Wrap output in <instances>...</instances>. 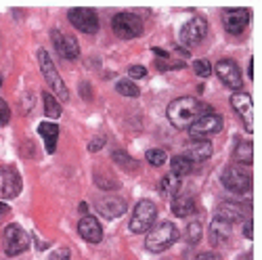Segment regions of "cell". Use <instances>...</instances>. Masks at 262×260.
<instances>
[{
	"label": "cell",
	"mask_w": 262,
	"mask_h": 260,
	"mask_svg": "<svg viewBox=\"0 0 262 260\" xmlns=\"http://www.w3.org/2000/svg\"><path fill=\"white\" fill-rule=\"evenodd\" d=\"M206 114H212V107L202 103L195 97H179L168 105V120L174 128H179V130L189 128L195 120L206 116Z\"/></svg>",
	"instance_id": "obj_1"
},
{
	"label": "cell",
	"mask_w": 262,
	"mask_h": 260,
	"mask_svg": "<svg viewBox=\"0 0 262 260\" xmlns=\"http://www.w3.org/2000/svg\"><path fill=\"white\" fill-rule=\"evenodd\" d=\"M177 240H179V229H177V225L164 221V223H160V225L151 227L145 246H147L149 252L158 254V252H164V250H168L170 246H174V242H177Z\"/></svg>",
	"instance_id": "obj_2"
},
{
	"label": "cell",
	"mask_w": 262,
	"mask_h": 260,
	"mask_svg": "<svg viewBox=\"0 0 262 260\" xmlns=\"http://www.w3.org/2000/svg\"><path fill=\"white\" fill-rule=\"evenodd\" d=\"M38 63H40V72L45 74V80L49 82V86L55 91V95H57L61 101H68V99H70L68 86H65V82H63V78L59 76V72H57V68H55L51 55H49L45 49L38 51Z\"/></svg>",
	"instance_id": "obj_3"
},
{
	"label": "cell",
	"mask_w": 262,
	"mask_h": 260,
	"mask_svg": "<svg viewBox=\"0 0 262 260\" xmlns=\"http://www.w3.org/2000/svg\"><path fill=\"white\" fill-rule=\"evenodd\" d=\"M156 219H158V206L151 200H141L133 212V219H130V231L145 233L156 225Z\"/></svg>",
	"instance_id": "obj_4"
},
{
	"label": "cell",
	"mask_w": 262,
	"mask_h": 260,
	"mask_svg": "<svg viewBox=\"0 0 262 260\" xmlns=\"http://www.w3.org/2000/svg\"><path fill=\"white\" fill-rule=\"evenodd\" d=\"M221 181L225 185V189L233 191V193H250L252 191V175L248 170H244L242 166H227L221 175Z\"/></svg>",
	"instance_id": "obj_5"
},
{
	"label": "cell",
	"mask_w": 262,
	"mask_h": 260,
	"mask_svg": "<svg viewBox=\"0 0 262 260\" xmlns=\"http://www.w3.org/2000/svg\"><path fill=\"white\" fill-rule=\"evenodd\" d=\"M114 34L122 40H133L143 34V21L135 13H118L112 21Z\"/></svg>",
	"instance_id": "obj_6"
},
{
	"label": "cell",
	"mask_w": 262,
	"mask_h": 260,
	"mask_svg": "<svg viewBox=\"0 0 262 260\" xmlns=\"http://www.w3.org/2000/svg\"><path fill=\"white\" fill-rule=\"evenodd\" d=\"M30 248V235L24 227L9 225L5 231V252L7 256H19Z\"/></svg>",
	"instance_id": "obj_7"
},
{
	"label": "cell",
	"mask_w": 262,
	"mask_h": 260,
	"mask_svg": "<svg viewBox=\"0 0 262 260\" xmlns=\"http://www.w3.org/2000/svg\"><path fill=\"white\" fill-rule=\"evenodd\" d=\"M72 26L84 34H97L99 32V15L97 11L93 9H86V7H78V9H72L68 13Z\"/></svg>",
	"instance_id": "obj_8"
},
{
	"label": "cell",
	"mask_w": 262,
	"mask_h": 260,
	"mask_svg": "<svg viewBox=\"0 0 262 260\" xmlns=\"http://www.w3.org/2000/svg\"><path fill=\"white\" fill-rule=\"evenodd\" d=\"M216 74L225 82V86L233 91H242L244 89V78H242V70L233 59H221L216 63Z\"/></svg>",
	"instance_id": "obj_9"
},
{
	"label": "cell",
	"mask_w": 262,
	"mask_h": 260,
	"mask_svg": "<svg viewBox=\"0 0 262 260\" xmlns=\"http://www.w3.org/2000/svg\"><path fill=\"white\" fill-rule=\"evenodd\" d=\"M206 34H208L206 19L204 17H191L181 28V42L185 47H195L206 38Z\"/></svg>",
	"instance_id": "obj_10"
},
{
	"label": "cell",
	"mask_w": 262,
	"mask_h": 260,
	"mask_svg": "<svg viewBox=\"0 0 262 260\" xmlns=\"http://www.w3.org/2000/svg\"><path fill=\"white\" fill-rule=\"evenodd\" d=\"M21 189H24V183H21L17 168H13V166L0 168V198L13 200L21 193Z\"/></svg>",
	"instance_id": "obj_11"
},
{
	"label": "cell",
	"mask_w": 262,
	"mask_h": 260,
	"mask_svg": "<svg viewBox=\"0 0 262 260\" xmlns=\"http://www.w3.org/2000/svg\"><path fill=\"white\" fill-rule=\"evenodd\" d=\"M221 130H223V118L218 114H214V112L198 118L189 126V133L193 137H212L216 133H221Z\"/></svg>",
	"instance_id": "obj_12"
},
{
	"label": "cell",
	"mask_w": 262,
	"mask_h": 260,
	"mask_svg": "<svg viewBox=\"0 0 262 260\" xmlns=\"http://www.w3.org/2000/svg\"><path fill=\"white\" fill-rule=\"evenodd\" d=\"M250 24V11L248 9H227L223 13V26L231 36H239Z\"/></svg>",
	"instance_id": "obj_13"
},
{
	"label": "cell",
	"mask_w": 262,
	"mask_h": 260,
	"mask_svg": "<svg viewBox=\"0 0 262 260\" xmlns=\"http://www.w3.org/2000/svg\"><path fill=\"white\" fill-rule=\"evenodd\" d=\"M95 208L101 216H105L107 221H112L126 212V202L122 198H116V195H99L95 200Z\"/></svg>",
	"instance_id": "obj_14"
},
{
	"label": "cell",
	"mask_w": 262,
	"mask_h": 260,
	"mask_svg": "<svg viewBox=\"0 0 262 260\" xmlns=\"http://www.w3.org/2000/svg\"><path fill=\"white\" fill-rule=\"evenodd\" d=\"M51 38H53V45H55V49H57V53L61 55V57H65V59H78L80 57V45H78V40L76 38H72V36H65L63 32H59V30H53L51 32Z\"/></svg>",
	"instance_id": "obj_15"
},
{
	"label": "cell",
	"mask_w": 262,
	"mask_h": 260,
	"mask_svg": "<svg viewBox=\"0 0 262 260\" xmlns=\"http://www.w3.org/2000/svg\"><path fill=\"white\" fill-rule=\"evenodd\" d=\"M231 105L235 107V112L244 118V126H246V133H254V118H252V97L248 95V93H244V91H239V93H235L233 97H231Z\"/></svg>",
	"instance_id": "obj_16"
},
{
	"label": "cell",
	"mask_w": 262,
	"mask_h": 260,
	"mask_svg": "<svg viewBox=\"0 0 262 260\" xmlns=\"http://www.w3.org/2000/svg\"><path fill=\"white\" fill-rule=\"evenodd\" d=\"M78 233L82 240H86L89 244H99L103 240V229L101 223L95 219V216H82L80 223H78Z\"/></svg>",
	"instance_id": "obj_17"
},
{
	"label": "cell",
	"mask_w": 262,
	"mask_h": 260,
	"mask_svg": "<svg viewBox=\"0 0 262 260\" xmlns=\"http://www.w3.org/2000/svg\"><path fill=\"white\" fill-rule=\"evenodd\" d=\"M216 216L233 225V223H239V221L248 219V216H250V208H244L242 204H235V202H225V204L218 206Z\"/></svg>",
	"instance_id": "obj_18"
},
{
	"label": "cell",
	"mask_w": 262,
	"mask_h": 260,
	"mask_svg": "<svg viewBox=\"0 0 262 260\" xmlns=\"http://www.w3.org/2000/svg\"><path fill=\"white\" fill-rule=\"evenodd\" d=\"M233 233V225L223 221V219H218V216H214V221L210 223L208 227V237H210V242L214 246H221L225 242H229V237Z\"/></svg>",
	"instance_id": "obj_19"
},
{
	"label": "cell",
	"mask_w": 262,
	"mask_h": 260,
	"mask_svg": "<svg viewBox=\"0 0 262 260\" xmlns=\"http://www.w3.org/2000/svg\"><path fill=\"white\" fill-rule=\"evenodd\" d=\"M195 200L191 198V195H185V193H177L170 202V210L174 216H179V219H187V216H191L195 212Z\"/></svg>",
	"instance_id": "obj_20"
},
{
	"label": "cell",
	"mask_w": 262,
	"mask_h": 260,
	"mask_svg": "<svg viewBox=\"0 0 262 260\" xmlns=\"http://www.w3.org/2000/svg\"><path fill=\"white\" fill-rule=\"evenodd\" d=\"M212 156V143L210 141H193L185 147V158L193 162H204Z\"/></svg>",
	"instance_id": "obj_21"
},
{
	"label": "cell",
	"mask_w": 262,
	"mask_h": 260,
	"mask_svg": "<svg viewBox=\"0 0 262 260\" xmlns=\"http://www.w3.org/2000/svg\"><path fill=\"white\" fill-rule=\"evenodd\" d=\"M38 133H40L42 139H45L47 154H55L57 139H59V126H57V124H51V122H42V124L38 126Z\"/></svg>",
	"instance_id": "obj_22"
},
{
	"label": "cell",
	"mask_w": 262,
	"mask_h": 260,
	"mask_svg": "<svg viewBox=\"0 0 262 260\" xmlns=\"http://www.w3.org/2000/svg\"><path fill=\"white\" fill-rule=\"evenodd\" d=\"M179 187H181V179L174 177V175H166L162 181H160V195L162 198H174L179 193Z\"/></svg>",
	"instance_id": "obj_23"
},
{
	"label": "cell",
	"mask_w": 262,
	"mask_h": 260,
	"mask_svg": "<svg viewBox=\"0 0 262 260\" xmlns=\"http://www.w3.org/2000/svg\"><path fill=\"white\" fill-rule=\"evenodd\" d=\"M233 158H235L237 162L250 166V164L254 162V145H252V141H242V143H239V145L235 147Z\"/></svg>",
	"instance_id": "obj_24"
},
{
	"label": "cell",
	"mask_w": 262,
	"mask_h": 260,
	"mask_svg": "<svg viewBox=\"0 0 262 260\" xmlns=\"http://www.w3.org/2000/svg\"><path fill=\"white\" fill-rule=\"evenodd\" d=\"M170 166H172V175L174 177H185V175H189L191 172V168H193V164L185 158V156H177V158H172L170 160Z\"/></svg>",
	"instance_id": "obj_25"
},
{
	"label": "cell",
	"mask_w": 262,
	"mask_h": 260,
	"mask_svg": "<svg viewBox=\"0 0 262 260\" xmlns=\"http://www.w3.org/2000/svg\"><path fill=\"white\" fill-rule=\"evenodd\" d=\"M45 114L49 116V118H53V120H57V118H61V103L57 101V97H53L51 93H45Z\"/></svg>",
	"instance_id": "obj_26"
},
{
	"label": "cell",
	"mask_w": 262,
	"mask_h": 260,
	"mask_svg": "<svg viewBox=\"0 0 262 260\" xmlns=\"http://www.w3.org/2000/svg\"><path fill=\"white\" fill-rule=\"evenodd\" d=\"M116 91H118L120 95H124V97H139V95H141L139 86H137L135 82H130V80H120V82L116 84Z\"/></svg>",
	"instance_id": "obj_27"
},
{
	"label": "cell",
	"mask_w": 262,
	"mask_h": 260,
	"mask_svg": "<svg viewBox=\"0 0 262 260\" xmlns=\"http://www.w3.org/2000/svg\"><path fill=\"white\" fill-rule=\"evenodd\" d=\"M145 158H147V162L151 164V166H164L166 164V160H168V156H166V151L164 149H149L147 154H145Z\"/></svg>",
	"instance_id": "obj_28"
},
{
	"label": "cell",
	"mask_w": 262,
	"mask_h": 260,
	"mask_svg": "<svg viewBox=\"0 0 262 260\" xmlns=\"http://www.w3.org/2000/svg\"><path fill=\"white\" fill-rule=\"evenodd\" d=\"M193 72L200 78H208L212 74V65L208 59H198V61H193Z\"/></svg>",
	"instance_id": "obj_29"
},
{
	"label": "cell",
	"mask_w": 262,
	"mask_h": 260,
	"mask_svg": "<svg viewBox=\"0 0 262 260\" xmlns=\"http://www.w3.org/2000/svg\"><path fill=\"white\" fill-rule=\"evenodd\" d=\"M200 240H202V223H191L187 227V242L195 246L200 244Z\"/></svg>",
	"instance_id": "obj_30"
},
{
	"label": "cell",
	"mask_w": 262,
	"mask_h": 260,
	"mask_svg": "<svg viewBox=\"0 0 262 260\" xmlns=\"http://www.w3.org/2000/svg\"><path fill=\"white\" fill-rule=\"evenodd\" d=\"M156 68L160 72H168V70H183L185 63L183 61H168V59H158L156 61Z\"/></svg>",
	"instance_id": "obj_31"
},
{
	"label": "cell",
	"mask_w": 262,
	"mask_h": 260,
	"mask_svg": "<svg viewBox=\"0 0 262 260\" xmlns=\"http://www.w3.org/2000/svg\"><path fill=\"white\" fill-rule=\"evenodd\" d=\"M114 160H116L122 168H128V170H135V168L139 166L135 160H130L128 154H122V151H114Z\"/></svg>",
	"instance_id": "obj_32"
},
{
	"label": "cell",
	"mask_w": 262,
	"mask_h": 260,
	"mask_svg": "<svg viewBox=\"0 0 262 260\" xmlns=\"http://www.w3.org/2000/svg\"><path fill=\"white\" fill-rule=\"evenodd\" d=\"M11 120V110L5 99H0V126H7Z\"/></svg>",
	"instance_id": "obj_33"
},
{
	"label": "cell",
	"mask_w": 262,
	"mask_h": 260,
	"mask_svg": "<svg viewBox=\"0 0 262 260\" xmlns=\"http://www.w3.org/2000/svg\"><path fill=\"white\" fill-rule=\"evenodd\" d=\"M128 76L139 80V78H145L147 76V70L143 68V65H130V68H128Z\"/></svg>",
	"instance_id": "obj_34"
},
{
	"label": "cell",
	"mask_w": 262,
	"mask_h": 260,
	"mask_svg": "<svg viewBox=\"0 0 262 260\" xmlns=\"http://www.w3.org/2000/svg\"><path fill=\"white\" fill-rule=\"evenodd\" d=\"M49 260H72V258H70V252L68 250H57V252L51 254Z\"/></svg>",
	"instance_id": "obj_35"
},
{
	"label": "cell",
	"mask_w": 262,
	"mask_h": 260,
	"mask_svg": "<svg viewBox=\"0 0 262 260\" xmlns=\"http://www.w3.org/2000/svg\"><path fill=\"white\" fill-rule=\"evenodd\" d=\"M103 145H105V141H103L101 137H95V139L89 143V151H93V154H95V151H99Z\"/></svg>",
	"instance_id": "obj_36"
},
{
	"label": "cell",
	"mask_w": 262,
	"mask_h": 260,
	"mask_svg": "<svg viewBox=\"0 0 262 260\" xmlns=\"http://www.w3.org/2000/svg\"><path fill=\"white\" fill-rule=\"evenodd\" d=\"M195 260H221V256H218L216 252H204V254H200Z\"/></svg>",
	"instance_id": "obj_37"
},
{
	"label": "cell",
	"mask_w": 262,
	"mask_h": 260,
	"mask_svg": "<svg viewBox=\"0 0 262 260\" xmlns=\"http://www.w3.org/2000/svg\"><path fill=\"white\" fill-rule=\"evenodd\" d=\"M9 212H11V208L7 206V204H0V223H3L7 216H9Z\"/></svg>",
	"instance_id": "obj_38"
},
{
	"label": "cell",
	"mask_w": 262,
	"mask_h": 260,
	"mask_svg": "<svg viewBox=\"0 0 262 260\" xmlns=\"http://www.w3.org/2000/svg\"><path fill=\"white\" fill-rule=\"evenodd\" d=\"M244 235H246V240H252V221L248 219L246 225H244Z\"/></svg>",
	"instance_id": "obj_39"
},
{
	"label": "cell",
	"mask_w": 262,
	"mask_h": 260,
	"mask_svg": "<svg viewBox=\"0 0 262 260\" xmlns=\"http://www.w3.org/2000/svg\"><path fill=\"white\" fill-rule=\"evenodd\" d=\"M80 89H82V97H84L86 101H89V99L93 97V93H89V84H86V82H82V84H80Z\"/></svg>",
	"instance_id": "obj_40"
},
{
	"label": "cell",
	"mask_w": 262,
	"mask_h": 260,
	"mask_svg": "<svg viewBox=\"0 0 262 260\" xmlns=\"http://www.w3.org/2000/svg\"><path fill=\"white\" fill-rule=\"evenodd\" d=\"M248 76H250V78L254 76V61H250V63H248Z\"/></svg>",
	"instance_id": "obj_41"
},
{
	"label": "cell",
	"mask_w": 262,
	"mask_h": 260,
	"mask_svg": "<svg viewBox=\"0 0 262 260\" xmlns=\"http://www.w3.org/2000/svg\"><path fill=\"white\" fill-rule=\"evenodd\" d=\"M80 212H82L84 216H89V214H86V212H89V206H86V204H80Z\"/></svg>",
	"instance_id": "obj_42"
},
{
	"label": "cell",
	"mask_w": 262,
	"mask_h": 260,
	"mask_svg": "<svg viewBox=\"0 0 262 260\" xmlns=\"http://www.w3.org/2000/svg\"><path fill=\"white\" fill-rule=\"evenodd\" d=\"M237 260H252V254H250V252H248V254H244V256H239V258H237Z\"/></svg>",
	"instance_id": "obj_43"
},
{
	"label": "cell",
	"mask_w": 262,
	"mask_h": 260,
	"mask_svg": "<svg viewBox=\"0 0 262 260\" xmlns=\"http://www.w3.org/2000/svg\"><path fill=\"white\" fill-rule=\"evenodd\" d=\"M0 84H3V78H0Z\"/></svg>",
	"instance_id": "obj_44"
}]
</instances>
